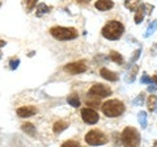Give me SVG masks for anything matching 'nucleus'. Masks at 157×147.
<instances>
[{
    "mask_svg": "<svg viewBox=\"0 0 157 147\" xmlns=\"http://www.w3.org/2000/svg\"><path fill=\"white\" fill-rule=\"evenodd\" d=\"M123 32H124L123 24L121 21H117V20L109 21L101 30L102 36H104L106 40H111V41L119 40V38L123 36Z\"/></svg>",
    "mask_w": 157,
    "mask_h": 147,
    "instance_id": "obj_1",
    "label": "nucleus"
},
{
    "mask_svg": "<svg viewBox=\"0 0 157 147\" xmlns=\"http://www.w3.org/2000/svg\"><path fill=\"white\" fill-rule=\"evenodd\" d=\"M122 145L124 147H137L140 145V135L135 127H126L121 135Z\"/></svg>",
    "mask_w": 157,
    "mask_h": 147,
    "instance_id": "obj_2",
    "label": "nucleus"
},
{
    "mask_svg": "<svg viewBox=\"0 0 157 147\" xmlns=\"http://www.w3.org/2000/svg\"><path fill=\"white\" fill-rule=\"evenodd\" d=\"M50 33L54 38L59 41H68V40H75L78 36L76 29L73 28H63V26H54L50 29Z\"/></svg>",
    "mask_w": 157,
    "mask_h": 147,
    "instance_id": "obj_3",
    "label": "nucleus"
},
{
    "mask_svg": "<svg viewBox=\"0 0 157 147\" xmlns=\"http://www.w3.org/2000/svg\"><path fill=\"white\" fill-rule=\"evenodd\" d=\"M102 112L107 117H118L124 112V104L119 100H109L102 105Z\"/></svg>",
    "mask_w": 157,
    "mask_h": 147,
    "instance_id": "obj_4",
    "label": "nucleus"
},
{
    "mask_svg": "<svg viewBox=\"0 0 157 147\" xmlns=\"http://www.w3.org/2000/svg\"><path fill=\"white\" fill-rule=\"evenodd\" d=\"M85 142L90 146H101L107 143V137L100 130H90L85 135Z\"/></svg>",
    "mask_w": 157,
    "mask_h": 147,
    "instance_id": "obj_5",
    "label": "nucleus"
},
{
    "mask_svg": "<svg viewBox=\"0 0 157 147\" xmlns=\"http://www.w3.org/2000/svg\"><path fill=\"white\" fill-rule=\"evenodd\" d=\"M110 95H111V89L104 84H94L89 89V92H88L89 99H96V100L105 99V97L110 96Z\"/></svg>",
    "mask_w": 157,
    "mask_h": 147,
    "instance_id": "obj_6",
    "label": "nucleus"
},
{
    "mask_svg": "<svg viewBox=\"0 0 157 147\" xmlns=\"http://www.w3.org/2000/svg\"><path fill=\"white\" fill-rule=\"evenodd\" d=\"M81 118L88 125H94L98 122V118H100V117H98L96 110L90 109V108H84V109L81 110Z\"/></svg>",
    "mask_w": 157,
    "mask_h": 147,
    "instance_id": "obj_7",
    "label": "nucleus"
},
{
    "mask_svg": "<svg viewBox=\"0 0 157 147\" xmlns=\"http://www.w3.org/2000/svg\"><path fill=\"white\" fill-rule=\"evenodd\" d=\"M64 71L71 74V75H77V74H81V72H85L86 71V66L84 62H72V63H68V65L64 66Z\"/></svg>",
    "mask_w": 157,
    "mask_h": 147,
    "instance_id": "obj_8",
    "label": "nucleus"
},
{
    "mask_svg": "<svg viewBox=\"0 0 157 147\" xmlns=\"http://www.w3.org/2000/svg\"><path fill=\"white\" fill-rule=\"evenodd\" d=\"M37 113V109L32 105L29 106H21L17 109V116L20 117V118H26V117H32Z\"/></svg>",
    "mask_w": 157,
    "mask_h": 147,
    "instance_id": "obj_9",
    "label": "nucleus"
},
{
    "mask_svg": "<svg viewBox=\"0 0 157 147\" xmlns=\"http://www.w3.org/2000/svg\"><path fill=\"white\" fill-rule=\"evenodd\" d=\"M94 6L100 11H109V9L114 7V3L110 2V0H98V2H96Z\"/></svg>",
    "mask_w": 157,
    "mask_h": 147,
    "instance_id": "obj_10",
    "label": "nucleus"
},
{
    "mask_svg": "<svg viewBox=\"0 0 157 147\" xmlns=\"http://www.w3.org/2000/svg\"><path fill=\"white\" fill-rule=\"evenodd\" d=\"M144 14H145V4H140L135 11V22L140 24L144 20Z\"/></svg>",
    "mask_w": 157,
    "mask_h": 147,
    "instance_id": "obj_11",
    "label": "nucleus"
},
{
    "mask_svg": "<svg viewBox=\"0 0 157 147\" xmlns=\"http://www.w3.org/2000/svg\"><path fill=\"white\" fill-rule=\"evenodd\" d=\"M101 76L104 77V79H106V80H110V81H117L118 79H119L115 72L107 70V68H102L101 70Z\"/></svg>",
    "mask_w": 157,
    "mask_h": 147,
    "instance_id": "obj_12",
    "label": "nucleus"
},
{
    "mask_svg": "<svg viewBox=\"0 0 157 147\" xmlns=\"http://www.w3.org/2000/svg\"><path fill=\"white\" fill-rule=\"evenodd\" d=\"M67 127H68V122L60 120V121H58L54 124V133H62V131L66 130Z\"/></svg>",
    "mask_w": 157,
    "mask_h": 147,
    "instance_id": "obj_13",
    "label": "nucleus"
},
{
    "mask_svg": "<svg viewBox=\"0 0 157 147\" xmlns=\"http://www.w3.org/2000/svg\"><path fill=\"white\" fill-rule=\"evenodd\" d=\"M109 58H110L113 62L118 63V65H123V57H122L119 53H117V51H110Z\"/></svg>",
    "mask_w": 157,
    "mask_h": 147,
    "instance_id": "obj_14",
    "label": "nucleus"
},
{
    "mask_svg": "<svg viewBox=\"0 0 157 147\" xmlns=\"http://www.w3.org/2000/svg\"><path fill=\"white\" fill-rule=\"evenodd\" d=\"M48 11H50V8H48L46 4H43V3H41V4H38L37 6V9H36V14L38 17H41V16H43L45 13H48Z\"/></svg>",
    "mask_w": 157,
    "mask_h": 147,
    "instance_id": "obj_15",
    "label": "nucleus"
},
{
    "mask_svg": "<svg viewBox=\"0 0 157 147\" xmlns=\"http://www.w3.org/2000/svg\"><path fill=\"white\" fill-rule=\"evenodd\" d=\"M22 130L25 131L26 134L32 135V137L36 135V127H34V125L30 124V122H26V124H24V125H22Z\"/></svg>",
    "mask_w": 157,
    "mask_h": 147,
    "instance_id": "obj_16",
    "label": "nucleus"
},
{
    "mask_svg": "<svg viewBox=\"0 0 157 147\" xmlns=\"http://www.w3.org/2000/svg\"><path fill=\"white\" fill-rule=\"evenodd\" d=\"M67 102L71 106H73V108H78V106H80V99H78V96H76V95L68 96L67 97Z\"/></svg>",
    "mask_w": 157,
    "mask_h": 147,
    "instance_id": "obj_17",
    "label": "nucleus"
},
{
    "mask_svg": "<svg viewBox=\"0 0 157 147\" xmlns=\"http://www.w3.org/2000/svg\"><path fill=\"white\" fill-rule=\"evenodd\" d=\"M147 104H148V109H149L151 112L156 110V109H157V97H156L155 95L149 96V99H148V101H147Z\"/></svg>",
    "mask_w": 157,
    "mask_h": 147,
    "instance_id": "obj_18",
    "label": "nucleus"
},
{
    "mask_svg": "<svg viewBox=\"0 0 157 147\" xmlns=\"http://www.w3.org/2000/svg\"><path fill=\"white\" fill-rule=\"evenodd\" d=\"M137 70H139V67H137L136 65L132 67V71H130L128 72V75L126 76V80H127V83H132L135 80V77H136V72H137Z\"/></svg>",
    "mask_w": 157,
    "mask_h": 147,
    "instance_id": "obj_19",
    "label": "nucleus"
},
{
    "mask_svg": "<svg viewBox=\"0 0 157 147\" xmlns=\"http://www.w3.org/2000/svg\"><path fill=\"white\" fill-rule=\"evenodd\" d=\"M137 117H139V124L141 126V129H145L147 127V113L145 112H140L139 114H137Z\"/></svg>",
    "mask_w": 157,
    "mask_h": 147,
    "instance_id": "obj_20",
    "label": "nucleus"
},
{
    "mask_svg": "<svg viewBox=\"0 0 157 147\" xmlns=\"http://www.w3.org/2000/svg\"><path fill=\"white\" fill-rule=\"evenodd\" d=\"M157 30V20H155V21H152L151 24H149V26H148V29H147V32H145V34L144 36L145 37H149L152 33H155Z\"/></svg>",
    "mask_w": 157,
    "mask_h": 147,
    "instance_id": "obj_21",
    "label": "nucleus"
},
{
    "mask_svg": "<svg viewBox=\"0 0 157 147\" xmlns=\"http://www.w3.org/2000/svg\"><path fill=\"white\" fill-rule=\"evenodd\" d=\"M124 6H126V8L131 9V11H136L137 7L140 6V3H139V2H126Z\"/></svg>",
    "mask_w": 157,
    "mask_h": 147,
    "instance_id": "obj_22",
    "label": "nucleus"
},
{
    "mask_svg": "<svg viewBox=\"0 0 157 147\" xmlns=\"http://www.w3.org/2000/svg\"><path fill=\"white\" fill-rule=\"evenodd\" d=\"M60 147H81L80 146V143L78 142H76V141H67V142H64Z\"/></svg>",
    "mask_w": 157,
    "mask_h": 147,
    "instance_id": "obj_23",
    "label": "nucleus"
},
{
    "mask_svg": "<svg viewBox=\"0 0 157 147\" xmlns=\"http://www.w3.org/2000/svg\"><path fill=\"white\" fill-rule=\"evenodd\" d=\"M143 102H144V93H140L134 101H132V104L134 105H141Z\"/></svg>",
    "mask_w": 157,
    "mask_h": 147,
    "instance_id": "obj_24",
    "label": "nucleus"
},
{
    "mask_svg": "<svg viewBox=\"0 0 157 147\" xmlns=\"http://www.w3.org/2000/svg\"><path fill=\"white\" fill-rule=\"evenodd\" d=\"M86 105L98 108V106H100V100H96V99H88V100H86Z\"/></svg>",
    "mask_w": 157,
    "mask_h": 147,
    "instance_id": "obj_25",
    "label": "nucleus"
},
{
    "mask_svg": "<svg viewBox=\"0 0 157 147\" xmlns=\"http://www.w3.org/2000/svg\"><path fill=\"white\" fill-rule=\"evenodd\" d=\"M18 65H20L18 58H13V59H11V62H9V67H11L12 70H16V68L18 67Z\"/></svg>",
    "mask_w": 157,
    "mask_h": 147,
    "instance_id": "obj_26",
    "label": "nucleus"
},
{
    "mask_svg": "<svg viewBox=\"0 0 157 147\" xmlns=\"http://www.w3.org/2000/svg\"><path fill=\"white\" fill-rule=\"evenodd\" d=\"M140 81L143 83V84H152V79H151V77H149L148 75H147V74H144V75L141 76Z\"/></svg>",
    "mask_w": 157,
    "mask_h": 147,
    "instance_id": "obj_27",
    "label": "nucleus"
},
{
    "mask_svg": "<svg viewBox=\"0 0 157 147\" xmlns=\"http://www.w3.org/2000/svg\"><path fill=\"white\" fill-rule=\"evenodd\" d=\"M140 53H141V50H140V49H139V50H136L135 53H134V57H132L131 58V61H130V63H134L136 59H137V58H139L140 57Z\"/></svg>",
    "mask_w": 157,
    "mask_h": 147,
    "instance_id": "obj_28",
    "label": "nucleus"
},
{
    "mask_svg": "<svg viewBox=\"0 0 157 147\" xmlns=\"http://www.w3.org/2000/svg\"><path fill=\"white\" fill-rule=\"evenodd\" d=\"M36 4H37L36 0H30V2H26V8H28V9H32L34 6H36Z\"/></svg>",
    "mask_w": 157,
    "mask_h": 147,
    "instance_id": "obj_29",
    "label": "nucleus"
},
{
    "mask_svg": "<svg viewBox=\"0 0 157 147\" xmlns=\"http://www.w3.org/2000/svg\"><path fill=\"white\" fill-rule=\"evenodd\" d=\"M156 89H157V85L156 84H152V85L148 87V92H155Z\"/></svg>",
    "mask_w": 157,
    "mask_h": 147,
    "instance_id": "obj_30",
    "label": "nucleus"
},
{
    "mask_svg": "<svg viewBox=\"0 0 157 147\" xmlns=\"http://www.w3.org/2000/svg\"><path fill=\"white\" fill-rule=\"evenodd\" d=\"M152 81H155L156 85H157V75H153V77H152Z\"/></svg>",
    "mask_w": 157,
    "mask_h": 147,
    "instance_id": "obj_31",
    "label": "nucleus"
},
{
    "mask_svg": "<svg viewBox=\"0 0 157 147\" xmlns=\"http://www.w3.org/2000/svg\"><path fill=\"white\" fill-rule=\"evenodd\" d=\"M2 46H6V41L0 40V47H2Z\"/></svg>",
    "mask_w": 157,
    "mask_h": 147,
    "instance_id": "obj_32",
    "label": "nucleus"
},
{
    "mask_svg": "<svg viewBox=\"0 0 157 147\" xmlns=\"http://www.w3.org/2000/svg\"><path fill=\"white\" fill-rule=\"evenodd\" d=\"M153 147H157V141L155 142V145H153Z\"/></svg>",
    "mask_w": 157,
    "mask_h": 147,
    "instance_id": "obj_33",
    "label": "nucleus"
}]
</instances>
